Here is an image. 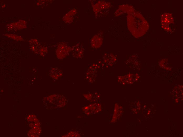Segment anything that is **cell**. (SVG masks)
I'll return each instance as SVG.
<instances>
[{"label": "cell", "instance_id": "obj_1", "mask_svg": "<svg viewBox=\"0 0 183 137\" xmlns=\"http://www.w3.org/2000/svg\"><path fill=\"white\" fill-rule=\"evenodd\" d=\"M82 47L79 45V44H77L75 45L72 48L71 50L72 56L74 58H80L82 56Z\"/></svg>", "mask_w": 183, "mask_h": 137}]
</instances>
